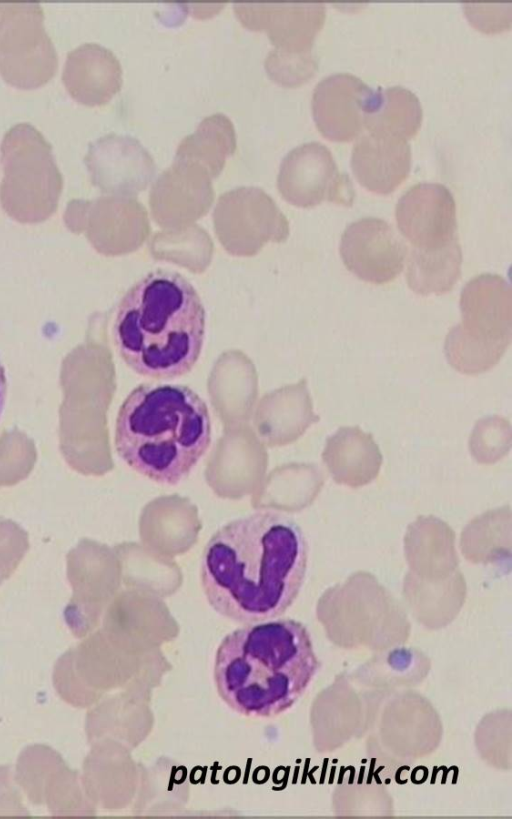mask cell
Instances as JSON below:
<instances>
[{"instance_id": "8", "label": "cell", "mask_w": 512, "mask_h": 819, "mask_svg": "<svg viewBox=\"0 0 512 819\" xmlns=\"http://www.w3.org/2000/svg\"><path fill=\"white\" fill-rule=\"evenodd\" d=\"M277 187L287 201L301 207L323 201L351 206L355 198L349 176L339 170L331 151L317 141L303 143L286 154Z\"/></svg>"}, {"instance_id": "22", "label": "cell", "mask_w": 512, "mask_h": 819, "mask_svg": "<svg viewBox=\"0 0 512 819\" xmlns=\"http://www.w3.org/2000/svg\"><path fill=\"white\" fill-rule=\"evenodd\" d=\"M7 388H8V383H7L5 368H4V365L2 364V361L0 359V417L2 415L4 406H5V402H6Z\"/></svg>"}, {"instance_id": "3", "label": "cell", "mask_w": 512, "mask_h": 819, "mask_svg": "<svg viewBox=\"0 0 512 819\" xmlns=\"http://www.w3.org/2000/svg\"><path fill=\"white\" fill-rule=\"evenodd\" d=\"M206 312L190 281L156 270L123 295L112 324L114 346L135 373L156 380L187 374L205 338Z\"/></svg>"}, {"instance_id": "1", "label": "cell", "mask_w": 512, "mask_h": 819, "mask_svg": "<svg viewBox=\"0 0 512 819\" xmlns=\"http://www.w3.org/2000/svg\"><path fill=\"white\" fill-rule=\"evenodd\" d=\"M308 546L299 525L270 510L234 519L206 543L200 582L209 605L241 624L272 620L293 604L304 582Z\"/></svg>"}, {"instance_id": "18", "label": "cell", "mask_w": 512, "mask_h": 819, "mask_svg": "<svg viewBox=\"0 0 512 819\" xmlns=\"http://www.w3.org/2000/svg\"><path fill=\"white\" fill-rule=\"evenodd\" d=\"M212 179L199 164L174 157L153 183L151 201L158 209L203 207L214 196Z\"/></svg>"}, {"instance_id": "12", "label": "cell", "mask_w": 512, "mask_h": 819, "mask_svg": "<svg viewBox=\"0 0 512 819\" xmlns=\"http://www.w3.org/2000/svg\"><path fill=\"white\" fill-rule=\"evenodd\" d=\"M234 12L243 26L263 30L275 49L310 52L326 19L323 3H236Z\"/></svg>"}, {"instance_id": "13", "label": "cell", "mask_w": 512, "mask_h": 819, "mask_svg": "<svg viewBox=\"0 0 512 819\" xmlns=\"http://www.w3.org/2000/svg\"><path fill=\"white\" fill-rule=\"evenodd\" d=\"M373 89L355 75L336 73L323 78L312 95V113L327 139L348 142L363 131L364 108Z\"/></svg>"}, {"instance_id": "9", "label": "cell", "mask_w": 512, "mask_h": 819, "mask_svg": "<svg viewBox=\"0 0 512 819\" xmlns=\"http://www.w3.org/2000/svg\"><path fill=\"white\" fill-rule=\"evenodd\" d=\"M339 251L351 273L375 285L393 281L403 270L408 252L393 227L376 217L350 223L341 236Z\"/></svg>"}, {"instance_id": "16", "label": "cell", "mask_w": 512, "mask_h": 819, "mask_svg": "<svg viewBox=\"0 0 512 819\" xmlns=\"http://www.w3.org/2000/svg\"><path fill=\"white\" fill-rule=\"evenodd\" d=\"M422 117L417 96L407 88L392 86L372 91L363 122L370 134L408 141L418 133Z\"/></svg>"}, {"instance_id": "15", "label": "cell", "mask_w": 512, "mask_h": 819, "mask_svg": "<svg viewBox=\"0 0 512 819\" xmlns=\"http://www.w3.org/2000/svg\"><path fill=\"white\" fill-rule=\"evenodd\" d=\"M350 163L364 188L387 195L406 180L411 168V149L407 141L368 133L354 144Z\"/></svg>"}, {"instance_id": "5", "label": "cell", "mask_w": 512, "mask_h": 819, "mask_svg": "<svg viewBox=\"0 0 512 819\" xmlns=\"http://www.w3.org/2000/svg\"><path fill=\"white\" fill-rule=\"evenodd\" d=\"M460 310L461 322L445 338V356L462 374L484 373L500 361L511 343V287L500 275H478L462 289Z\"/></svg>"}, {"instance_id": "7", "label": "cell", "mask_w": 512, "mask_h": 819, "mask_svg": "<svg viewBox=\"0 0 512 819\" xmlns=\"http://www.w3.org/2000/svg\"><path fill=\"white\" fill-rule=\"evenodd\" d=\"M3 178L0 193L5 201H57L63 178L52 154V147L32 125L11 127L0 145Z\"/></svg>"}, {"instance_id": "19", "label": "cell", "mask_w": 512, "mask_h": 819, "mask_svg": "<svg viewBox=\"0 0 512 819\" xmlns=\"http://www.w3.org/2000/svg\"><path fill=\"white\" fill-rule=\"evenodd\" d=\"M235 127L225 114L205 117L196 130L185 136L176 149L175 158L202 166L212 178L223 170L226 159L236 150Z\"/></svg>"}, {"instance_id": "6", "label": "cell", "mask_w": 512, "mask_h": 819, "mask_svg": "<svg viewBox=\"0 0 512 819\" xmlns=\"http://www.w3.org/2000/svg\"><path fill=\"white\" fill-rule=\"evenodd\" d=\"M38 3H0V74L10 85L34 89L57 70V54Z\"/></svg>"}, {"instance_id": "4", "label": "cell", "mask_w": 512, "mask_h": 819, "mask_svg": "<svg viewBox=\"0 0 512 819\" xmlns=\"http://www.w3.org/2000/svg\"><path fill=\"white\" fill-rule=\"evenodd\" d=\"M211 434L207 405L191 388L146 383L122 402L114 444L118 456L139 474L176 485L206 453Z\"/></svg>"}, {"instance_id": "17", "label": "cell", "mask_w": 512, "mask_h": 819, "mask_svg": "<svg viewBox=\"0 0 512 819\" xmlns=\"http://www.w3.org/2000/svg\"><path fill=\"white\" fill-rule=\"evenodd\" d=\"M462 250L458 239L436 249L411 247L407 259L406 281L416 294H444L451 291L461 276Z\"/></svg>"}, {"instance_id": "2", "label": "cell", "mask_w": 512, "mask_h": 819, "mask_svg": "<svg viewBox=\"0 0 512 819\" xmlns=\"http://www.w3.org/2000/svg\"><path fill=\"white\" fill-rule=\"evenodd\" d=\"M319 669L307 628L293 619L247 624L220 641L213 679L221 700L246 717L285 713Z\"/></svg>"}, {"instance_id": "14", "label": "cell", "mask_w": 512, "mask_h": 819, "mask_svg": "<svg viewBox=\"0 0 512 819\" xmlns=\"http://www.w3.org/2000/svg\"><path fill=\"white\" fill-rule=\"evenodd\" d=\"M122 74L121 64L111 50L85 43L68 53L62 81L74 100L93 107L108 103L120 91Z\"/></svg>"}, {"instance_id": "11", "label": "cell", "mask_w": 512, "mask_h": 819, "mask_svg": "<svg viewBox=\"0 0 512 819\" xmlns=\"http://www.w3.org/2000/svg\"><path fill=\"white\" fill-rule=\"evenodd\" d=\"M91 182L117 194L141 191L152 181L156 164L136 138L109 133L89 145L84 158Z\"/></svg>"}, {"instance_id": "21", "label": "cell", "mask_w": 512, "mask_h": 819, "mask_svg": "<svg viewBox=\"0 0 512 819\" xmlns=\"http://www.w3.org/2000/svg\"><path fill=\"white\" fill-rule=\"evenodd\" d=\"M509 4L467 3L465 4V13L471 24L477 29L487 33L498 32L505 30L506 27L491 17L511 21L510 9L505 10V7Z\"/></svg>"}, {"instance_id": "10", "label": "cell", "mask_w": 512, "mask_h": 819, "mask_svg": "<svg viewBox=\"0 0 512 819\" xmlns=\"http://www.w3.org/2000/svg\"><path fill=\"white\" fill-rule=\"evenodd\" d=\"M395 217L413 248L436 249L458 239L455 200L443 184L422 182L410 187L399 198Z\"/></svg>"}, {"instance_id": "20", "label": "cell", "mask_w": 512, "mask_h": 819, "mask_svg": "<svg viewBox=\"0 0 512 819\" xmlns=\"http://www.w3.org/2000/svg\"><path fill=\"white\" fill-rule=\"evenodd\" d=\"M269 77L286 87H297L314 76L318 63L312 52L290 53L271 50L264 61Z\"/></svg>"}]
</instances>
